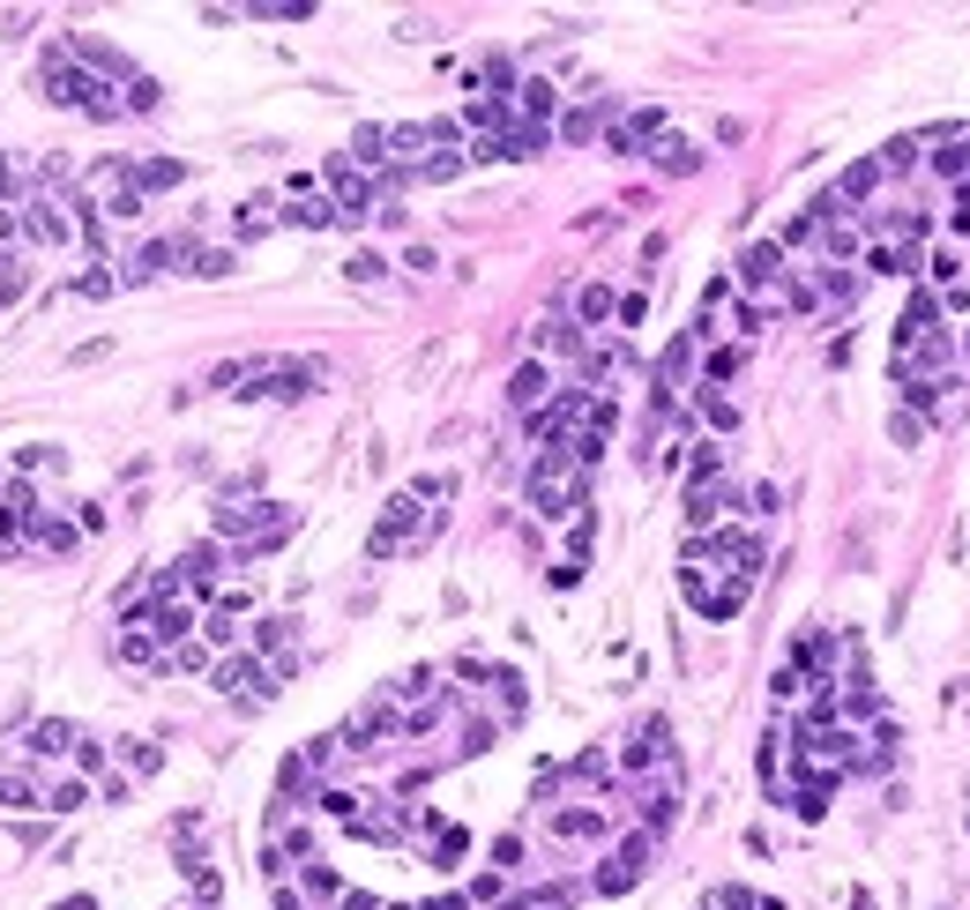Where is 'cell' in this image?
<instances>
[{
    "label": "cell",
    "instance_id": "cell-1",
    "mask_svg": "<svg viewBox=\"0 0 970 910\" xmlns=\"http://www.w3.org/2000/svg\"><path fill=\"white\" fill-rule=\"evenodd\" d=\"M762 560H770V545L754 538V530H709V538H687V552H679V590H687V605H695L709 627H724V619H739L746 590L762 583Z\"/></svg>",
    "mask_w": 970,
    "mask_h": 910
},
{
    "label": "cell",
    "instance_id": "cell-2",
    "mask_svg": "<svg viewBox=\"0 0 970 910\" xmlns=\"http://www.w3.org/2000/svg\"><path fill=\"white\" fill-rule=\"evenodd\" d=\"M948 359H956V344H948L941 299L919 292L911 306H903V321H895V344H889L895 389H933V381H948Z\"/></svg>",
    "mask_w": 970,
    "mask_h": 910
},
{
    "label": "cell",
    "instance_id": "cell-3",
    "mask_svg": "<svg viewBox=\"0 0 970 910\" xmlns=\"http://www.w3.org/2000/svg\"><path fill=\"white\" fill-rule=\"evenodd\" d=\"M455 492V478H411V486L381 508V522H373V538H366V552L373 560H396V552H425V545L441 538V522H448V508H425V500H448Z\"/></svg>",
    "mask_w": 970,
    "mask_h": 910
},
{
    "label": "cell",
    "instance_id": "cell-4",
    "mask_svg": "<svg viewBox=\"0 0 970 910\" xmlns=\"http://www.w3.org/2000/svg\"><path fill=\"white\" fill-rule=\"evenodd\" d=\"M582 500H590V470L575 463L568 448H538V463H530V508L546 522H568V516H582Z\"/></svg>",
    "mask_w": 970,
    "mask_h": 910
},
{
    "label": "cell",
    "instance_id": "cell-5",
    "mask_svg": "<svg viewBox=\"0 0 970 910\" xmlns=\"http://www.w3.org/2000/svg\"><path fill=\"white\" fill-rule=\"evenodd\" d=\"M298 530L292 508H276V500H232V508H217V538L239 552V560H254V552H270V545H284Z\"/></svg>",
    "mask_w": 970,
    "mask_h": 910
},
{
    "label": "cell",
    "instance_id": "cell-6",
    "mask_svg": "<svg viewBox=\"0 0 970 910\" xmlns=\"http://www.w3.org/2000/svg\"><path fill=\"white\" fill-rule=\"evenodd\" d=\"M46 98L60 105V112H90V120H120V98H105V82L90 68H75L68 52L52 46L46 52Z\"/></svg>",
    "mask_w": 970,
    "mask_h": 910
},
{
    "label": "cell",
    "instance_id": "cell-7",
    "mask_svg": "<svg viewBox=\"0 0 970 910\" xmlns=\"http://www.w3.org/2000/svg\"><path fill=\"white\" fill-rule=\"evenodd\" d=\"M82 202L90 209H105V217H143V195H135V173H127V157H98L90 165V179H82Z\"/></svg>",
    "mask_w": 970,
    "mask_h": 910
},
{
    "label": "cell",
    "instance_id": "cell-8",
    "mask_svg": "<svg viewBox=\"0 0 970 910\" xmlns=\"http://www.w3.org/2000/svg\"><path fill=\"white\" fill-rule=\"evenodd\" d=\"M209 687L217 694H232V702H262V694H276V679H270V665H262V657H224L217 672H209Z\"/></svg>",
    "mask_w": 970,
    "mask_h": 910
},
{
    "label": "cell",
    "instance_id": "cell-9",
    "mask_svg": "<svg viewBox=\"0 0 970 910\" xmlns=\"http://www.w3.org/2000/svg\"><path fill=\"white\" fill-rule=\"evenodd\" d=\"M649 851H657V836H649V829H643V836H627L620 851L605 859V873H597L590 888H597V896H620V888H635V881L649 873Z\"/></svg>",
    "mask_w": 970,
    "mask_h": 910
},
{
    "label": "cell",
    "instance_id": "cell-10",
    "mask_svg": "<svg viewBox=\"0 0 970 910\" xmlns=\"http://www.w3.org/2000/svg\"><path fill=\"white\" fill-rule=\"evenodd\" d=\"M657 135H665V112H657V105H635L627 120H613L605 149H613V157H649V143H657Z\"/></svg>",
    "mask_w": 970,
    "mask_h": 910
},
{
    "label": "cell",
    "instance_id": "cell-11",
    "mask_svg": "<svg viewBox=\"0 0 970 910\" xmlns=\"http://www.w3.org/2000/svg\"><path fill=\"white\" fill-rule=\"evenodd\" d=\"M620 769H672V724L665 716L635 724V738L620 746Z\"/></svg>",
    "mask_w": 970,
    "mask_h": 910
},
{
    "label": "cell",
    "instance_id": "cell-12",
    "mask_svg": "<svg viewBox=\"0 0 970 910\" xmlns=\"http://www.w3.org/2000/svg\"><path fill=\"white\" fill-rule=\"evenodd\" d=\"M82 738H75L68 716H46V724H30L23 738H16V754H30V762H60V754H75Z\"/></svg>",
    "mask_w": 970,
    "mask_h": 910
},
{
    "label": "cell",
    "instance_id": "cell-13",
    "mask_svg": "<svg viewBox=\"0 0 970 910\" xmlns=\"http://www.w3.org/2000/svg\"><path fill=\"white\" fill-rule=\"evenodd\" d=\"M0 799H8V806H38V799H46L30 754H0Z\"/></svg>",
    "mask_w": 970,
    "mask_h": 910
},
{
    "label": "cell",
    "instance_id": "cell-14",
    "mask_svg": "<svg viewBox=\"0 0 970 910\" xmlns=\"http://www.w3.org/2000/svg\"><path fill=\"white\" fill-rule=\"evenodd\" d=\"M546 395H552V366H546V359H522L516 381H508V403H516L522 419H538V403H546Z\"/></svg>",
    "mask_w": 970,
    "mask_h": 910
},
{
    "label": "cell",
    "instance_id": "cell-15",
    "mask_svg": "<svg viewBox=\"0 0 970 910\" xmlns=\"http://www.w3.org/2000/svg\"><path fill=\"white\" fill-rule=\"evenodd\" d=\"M173 575H179V590H195V597H202V590H217V575H224V545H195V552H187Z\"/></svg>",
    "mask_w": 970,
    "mask_h": 910
},
{
    "label": "cell",
    "instance_id": "cell-16",
    "mask_svg": "<svg viewBox=\"0 0 970 910\" xmlns=\"http://www.w3.org/2000/svg\"><path fill=\"white\" fill-rule=\"evenodd\" d=\"M165 262H179V239H143L127 254V284H149V276H165Z\"/></svg>",
    "mask_w": 970,
    "mask_h": 910
},
{
    "label": "cell",
    "instance_id": "cell-17",
    "mask_svg": "<svg viewBox=\"0 0 970 910\" xmlns=\"http://www.w3.org/2000/svg\"><path fill=\"white\" fill-rule=\"evenodd\" d=\"M127 173H135V195H157V187H179L187 165H173V157H135Z\"/></svg>",
    "mask_w": 970,
    "mask_h": 910
},
{
    "label": "cell",
    "instance_id": "cell-18",
    "mask_svg": "<svg viewBox=\"0 0 970 910\" xmlns=\"http://www.w3.org/2000/svg\"><path fill=\"white\" fill-rule=\"evenodd\" d=\"M575 896H582L575 881H552V888H530V896H516V903H500V910H575Z\"/></svg>",
    "mask_w": 970,
    "mask_h": 910
},
{
    "label": "cell",
    "instance_id": "cell-19",
    "mask_svg": "<svg viewBox=\"0 0 970 910\" xmlns=\"http://www.w3.org/2000/svg\"><path fill=\"white\" fill-rule=\"evenodd\" d=\"M873 187H881V157H866V165H851V173L836 179V202H844V209H851V202H866Z\"/></svg>",
    "mask_w": 970,
    "mask_h": 910
},
{
    "label": "cell",
    "instance_id": "cell-20",
    "mask_svg": "<svg viewBox=\"0 0 970 910\" xmlns=\"http://www.w3.org/2000/svg\"><path fill=\"white\" fill-rule=\"evenodd\" d=\"M23 552H75V522L38 516V530H30V545H23Z\"/></svg>",
    "mask_w": 970,
    "mask_h": 910
},
{
    "label": "cell",
    "instance_id": "cell-21",
    "mask_svg": "<svg viewBox=\"0 0 970 910\" xmlns=\"http://www.w3.org/2000/svg\"><path fill=\"white\" fill-rule=\"evenodd\" d=\"M597 120H605V105H575V112H560V143H590Z\"/></svg>",
    "mask_w": 970,
    "mask_h": 910
},
{
    "label": "cell",
    "instance_id": "cell-22",
    "mask_svg": "<svg viewBox=\"0 0 970 910\" xmlns=\"http://www.w3.org/2000/svg\"><path fill=\"white\" fill-rule=\"evenodd\" d=\"M866 270H881V276H903V270H911V239H881V246L866 254Z\"/></svg>",
    "mask_w": 970,
    "mask_h": 910
},
{
    "label": "cell",
    "instance_id": "cell-23",
    "mask_svg": "<svg viewBox=\"0 0 970 910\" xmlns=\"http://www.w3.org/2000/svg\"><path fill=\"white\" fill-rule=\"evenodd\" d=\"M605 314H613V292H605V284H582V292H575V321H582V329H597Z\"/></svg>",
    "mask_w": 970,
    "mask_h": 910
},
{
    "label": "cell",
    "instance_id": "cell-24",
    "mask_svg": "<svg viewBox=\"0 0 970 910\" xmlns=\"http://www.w3.org/2000/svg\"><path fill=\"white\" fill-rule=\"evenodd\" d=\"M649 157H657L665 173H695V165H702V149H695V143H672V135H665L657 149H649Z\"/></svg>",
    "mask_w": 970,
    "mask_h": 910
},
{
    "label": "cell",
    "instance_id": "cell-25",
    "mask_svg": "<svg viewBox=\"0 0 970 910\" xmlns=\"http://www.w3.org/2000/svg\"><path fill=\"white\" fill-rule=\"evenodd\" d=\"M552 836H605V813H552Z\"/></svg>",
    "mask_w": 970,
    "mask_h": 910
},
{
    "label": "cell",
    "instance_id": "cell-26",
    "mask_svg": "<svg viewBox=\"0 0 970 910\" xmlns=\"http://www.w3.org/2000/svg\"><path fill=\"white\" fill-rule=\"evenodd\" d=\"M284 217H292V224H306V232H322V224H336V202H292Z\"/></svg>",
    "mask_w": 970,
    "mask_h": 910
},
{
    "label": "cell",
    "instance_id": "cell-27",
    "mask_svg": "<svg viewBox=\"0 0 970 910\" xmlns=\"http://www.w3.org/2000/svg\"><path fill=\"white\" fill-rule=\"evenodd\" d=\"M82 799H90V791H82V784L68 776V784H46V799H38V806H52V813H75Z\"/></svg>",
    "mask_w": 970,
    "mask_h": 910
},
{
    "label": "cell",
    "instance_id": "cell-28",
    "mask_svg": "<svg viewBox=\"0 0 970 910\" xmlns=\"http://www.w3.org/2000/svg\"><path fill=\"white\" fill-rule=\"evenodd\" d=\"M344 276H351V284H381V276H389V262H381V254H351Z\"/></svg>",
    "mask_w": 970,
    "mask_h": 910
},
{
    "label": "cell",
    "instance_id": "cell-29",
    "mask_svg": "<svg viewBox=\"0 0 970 910\" xmlns=\"http://www.w3.org/2000/svg\"><path fill=\"white\" fill-rule=\"evenodd\" d=\"M120 754L135 769H143V776H157V762H165V754H157V746H149V738H120Z\"/></svg>",
    "mask_w": 970,
    "mask_h": 910
},
{
    "label": "cell",
    "instance_id": "cell-30",
    "mask_svg": "<svg viewBox=\"0 0 970 910\" xmlns=\"http://www.w3.org/2000/svg\"><path fill=\"white\" fill-rule=\"evenodd\" d=\"M306 888H314V896H336V873H329V865H314V859H306Z\"/></svg>",
    "mask_w": 970,
    "mask_h": 910
},
{
    "label": "cell",
    "instance_id": "cell-31",
    "mask_svg": "<svg viewBox=\"0 0 970 910\" xmlns=\"http://www.w3.org/2000/svg\"><path fill=\"white\" fill-rule=\"evenodd\" d=\"M948 224H956V232H970V179L956 187V209H948Z\"/></svg>",
    "mask_w": 970,
    "mask_h": 910
},
{
    "label": "cell",
    "instance_id": "cell-32",
    "mask_svg": "<svg viewBox=\"0 0 970 910\" xmlns=\"http://www.w3.org/2000/svg\"><path fill=\"white\" fill-rule=\"evenodd\" d=\"M52 910H98V903H90V896H68V903H52Z\"/></svg>",
    "mask_w": 970,
    "mask_h": 910
},
{
    "label": "cell",
    "instance_id": "cell-33",
    "mask_svg": "<svg viewBox=\"0 0 970 910\" xmlns=\"http://www.w3.org/2000/svg\"><path fill=\"white\" fill-rule=\"evenodd\" d=\"M396 910H411V903H396Z\"/></svg>",
    "mask_w": 970,
    "mask_h": 910
}]
</instances>
